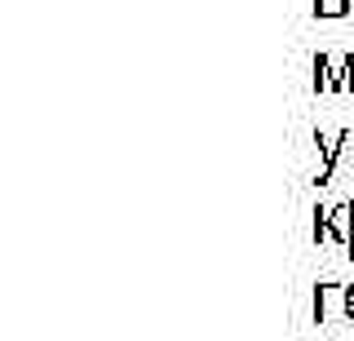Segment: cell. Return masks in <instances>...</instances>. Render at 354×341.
<instances>
[{
    "mask_svg": "<svg viewBox=\"0 0 354 341\" xmlns=\"http://www.w3.org/2000/svg\"><path fill=\"white\" fill-rule=\"evenodd\" d=\"M315 147H319V160H324V164H319V186H324L328 178H332V169H337V156H341V147H354V133H350V129H337V133H324V129H319V133H315Z\"/></svg>",
    "mask_w": 354,
    "mask_h": 341,
    "instance_id": "6da1fadb",
    "label": "cell"
},
{
    "mask_svg": "<svg viewBox=\"0 0 354 341\" xmlns=\"http://www.w3.org/2000/svg\"><path fill=\"white\" fill-rule=\"evenodd\" d=\"M346 319V284H315V324Z\"/></svg>",
    "mask_w": 354,
    "mask_h": 341,
    "instance_id": "7a4b0ae2",
    "label": "cell"
},
{
    "mask_svg": "<svg viewBox=\"0 0 354 341\" xmlns=\"http://www.w3.org/2000/svg\"><path fill=\"white\" fill-rule=\"evenodd\" d=\"M332 239L354 257V204H332Z\"/></svg>",
    "mask_w": 354,
    "mask_h": 341,
    "instance_id": "3957f363",
    "label": "cell"
},
{
    "mask_svg": "<svg viewBox=\"0 0 354 341\" xmlns=\"http://www.w3.org/2000/svg\"><path fill=\"white\" fill-rule=\"evenodd\" d=\"M341 89V58L319 53L315 58V93H337Z\"/></svg>",
    "mask_w": 354,
    "mask_h": 341,
    "instance_id": "277c9868",
    "label": "cell"
},
{
    "mask_svg": "<svg viewBox=\"0 0 354 341\" xmlns=\"http://www.w3.org/2000/svg\"><path fill=\"white\" fill-rule=\"evenodd\" d=\"M310 217H315V226H310V235H315V244H328V239H332V208H324V204H319V208H315Z\"/></svg>",
    "mask_w": 354,
    "mask_h": 341,
    "instance_id": "5b68a950",
    "label": "cell"
},
{
    "mask_svg": "<svg viewBox=\"0 0 354 341\" xmlns=\"http://www.w3.org/2000/svg\"><path fill=\"white\" fill-rule=\"evenodd\" d=\"M315 14L319 18H346L350 14V0H315Z\"/></svg>",
    "mask_w": 354,
    "mask_h": 341,
    "instance_id": "8992f818",
    "label": "cell"
},
{
    "mask_svg": "<svg viewBox=\"0 0 354 341\" xmlns=\"http://www.w3.org/2000/svg\"><path fill=\"white\" fill-rule=\"evenodd\" d=\"M341 93H354V53L341 58Z\"/></svg>",
    "mask_w": 354,
    "mask_h": 341,
    "instance_id": "52a82bcc",
    "label": "cell"
},
{
    "mask_svg": "<svg viewBox=\"0 0 354 341\" xmlns=\"http://www.w3.org/2000/svg\"><path fill=\"white\" fill-rule=\"evenodd\" d=\"M346 319L354 324V284H346Z\"/></svg>",
    "mask_w": 354,
    "mask_h": 341,
    "instance_id": "ba28073f",
    "label": "cell"
}]
</instances>
